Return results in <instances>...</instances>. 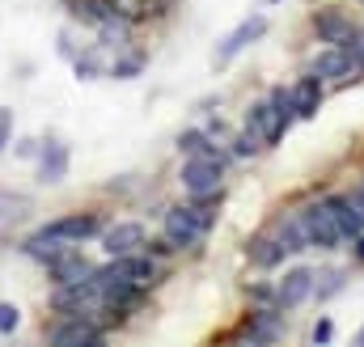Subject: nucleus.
<instances>
[{
  "label": "nucleus",
  "instance_id": "393cba45",
  "mask_svg": "<svg viewBox=\"0 0 364 347\" xmlns=\"http://www.w3.org/2000/svg\"><path fill=\"white\" fill-rule=\"evenodd\" d=\"M331 339H335V322H331V318H318V322H314V331H309V343L326 347Z\"/></svg>",
  "mask_w": 364,
  "mask_h": 347
},
{
  "label": "nucleus",
  "instance_id": "f8f14e48",
  "mask_svg": "<svg viewBox=\"0 0 364 347\" xmlns=\"http://www.w3.org/2000/svg\"><path fill=\"white\" fill-rule=\"evenodd\" d=\"M144 242H149V233H144L140 220H119V225L102 229V250H106V259L136 255V250H144Z\"/></svg>",
  "mask_w": 364,
  "mask_h": 347
},
{
  "label": "nucleus",
  "instance_id": "f257e3e1",
  "mask_svg": "<svg viewBox=\"0 0 364 347\" xmlns=\"http://www.w3.org/2000/svg\"><path fill=\"white\" fill-rule=\"evenodd\" d=\"M161 225H166V237H170L178 250H191V246H199V242L216 229V208H212V199L174 203V208H166Z\"/></svg>",
  "mask_w": 364,
  "mask_h": 347
},
{
  "label": "nucleus",
  "instance_id": "cd10ccee",
  "mask_svg": "<svg viewBox=\"0 0 364 347\" xmlns=\"http://www.w3.org/2000/svg\"><path fill=\"white\" fill-rule=\"evenodd\" d=\"M178 246L170 242V237H157V242H144V255H153V259H166V255H174Z\"/></svg>",
  "mask_w": 364,
  "mask_h": 347
},
{
  "label": "nucleus",
  "instance_id": "a878e982",
  "mask_svg": "<svg viewBox=\"0 0 364 347\" xmlns=\"http://www.w3.org/2000/svg\"><path fill=\"white\" fill-rule=\"evenodd\" d=\"M38 149H43V140H34V136H21V140H13V157H21V161H38Z\"/></svg>",
  "mask_w": 364,
  "mask_h": 347
},
{
  "label": "nucleus",
  "instance_id": "f03ea898",
  "mask_svg": "<svg viewBox=\"0 0 364 347\" xmlns=\"http://www.w3.org/2000/svg\"><path fill=\"white\" fill-rule=\"evenodd\" d=\"M305 225H309V242L318 250H339L343 242H352L348 220H343V195H326L318 203L305 208Z\"/></svg>",
  "mask_w": 364,
  "mask_h": 347
},
{
  "label": "nucleus",
  "instance_id": "1a4fd4ad",
  "mask_svg": "<svg viewBox=\"0 0 364 347\" xmlns=\"http://www.w3.org/2000/svg\"><path fill=\"white\" fill-rule=\"evenodd\" d=\"M43 233H55V237H68V242H90V237H102V216L97 212H64L55 220L43 225Z\"/></svg>",
  "mask_w": 364,
  "mask_h": 347
},
{
  "label": "nucleus",
  "instance_id": "c85d7f7f",
  "mask_svg": "<svg viewBox=\"0 0 364 347\" xmlns=\"http://www.w3.org/2000/svg\"><path fill=\"white\" fill-rule=\"evenodd\" d=\"M352 55H356V68L364 73V30L356 34V43H352Z\"/></svg>",
  "mask_w": 364,
  "mask_h": 347
},
{
  "label": "nucleus",
  "instance_id": "4468645a",
  "mask_svg": "<svg viewBox=\"0 0 364 347\" xmlns=\"http://www.w3.org/2000/svg\"><path fill=\"white\" fill-rule=\"evenodd\" d=\"M275 237H279V246H284L288 255L314 250V242H309V225H305V208L284 212V216H279V225H275Z\"/></svg>",
  "mask_w": 364,
  "mask_h": 347
},
{
  "label": "nucleus",
  "instance_id": "aec40b11",
  "mask_svg": "<svg viewBox=\"0 0 364 347\" xmlns=\"http://www.w3.org/2000/svg\"><path fill=\"white\" fill-rule=\"evenodd\" d=\"M246 255H250V262L255 267H263V271H272V267H279L284 262V246H279V237H267V233H255L250 242H246Z\"/></svg>",
  "mask_w": 364,
  "mask_h": 347
},
{
  "label": "nucleus",
  "instance_id": "2eb2a0df",
  "mask_svg": "<svg viewBox=\"0 0 364 347\" xmlns=\"http://www.w3.org/2000/svg\"><path fill=\"white\" fill-rule=\"evenodd\" d=\"M90 275H93V262L81 255V246L47 262V279H51V288H60V284H81V279H90Z\"/></svg>",
  "mask_w": 364,
  "mask_h": 347
},
{
  "label": "nucleus",
  "instance_id": "b1692460",
  "mask_svg": "<svg viewBox=\"0 0 364 347\" xmlns=\"http://www.w3.org/2000/svg\"><path fill=\"white\" fill-rule=\"evenodd\" d=\"M21 326V309L13 301H0V335H17Z\"/></svg>",
  "mask_w": 364,
  "mask_h": 347
},
{
  "label": "nucleus",
  "instance_id": "0eeeda50",
  "mask_svg": "<svg viewBox=\"0 0 364 347\" xmlns=\"http://www.w3.org/2000/svg\"><path fill=\"white\" fill-rule=\"evenodd\" d=\"M47 339L60 347H81V343H102L106 339V326H97L93 318L85 314H64V322L60 326H51L47 331Z\"/></svg>",
  "mask_w": 364,
  "mask_h": 347
},
{
  "label": "nucleus",
  "instance_id": "ddd939ff",
  "mask_svg": "<svg viewBox=\"0 0 364 347\" xmlns=\"http://www.w3.org/2000/svg\"><path fill=\"white\" fill-rule=\"evenodd\" d=\"M237 339H246V343H279L284 339V322H279V309H250L246 318H242V331H237Z\"/></svg>",
  "mask_w": 364,
  "mask_h": 347
},
{
  "label": "nucleus",
  "instance_id": "423d86ee",
  "mask_svg": "<svg viewBox=\"0 0 364 347\" xmlns=\"http://www.w3.org/2000/svg\"><path fill=\"white\" fill-rule=\"evenodd\" d=\"M288 127H292V119L279 114V106H275L272 97H263V102H255V106L246 110V132H255V136L263 140V149H275V144L288 136Z\"/></svg>",
  "mask_w": 364,
  "mask_h": 347
},
{
  "label": "nucleus",
  "instance_id": "bb28decb",
  "mask_svg": "<svg viewBox=\"0 0 364 347\" xmlns=\"http://www.w3.org/2000/svg\"><path fill=\"white\" fill-rule=\"evenodd\" d=\"M13 144V110L9 106H0V153Z\"/></svg>",
  "mask_w": 364,
  "mask_h": 347
},
{
  "label": "nucleus",
  "instance_id": "9b49d317",
  "mask_svg": "<svg viewBox=\"0 0 364 347\" xmlns=\"http://www.w3.org/2000/svg\"><path fill=\"white\" fill-rule=\"evenodd\" d=\"M309 73H314L318 81H348V77H356L360 68H356L352 47H326V51H318V55L309 60Z\"/></svg>",
  "mask_w": 364,
  "mask_h": 347
},
{
  "label": "nucleus",
  "instance_id": "39448f33",
  "mask_svg": "<svg viewBox=\"0 0 364 347\" xmlns=\"http://www.w3.org/2000/svg\"><path fill=\"white\" fill-rule=\"evenodd\" d=\"M309 26H314L318 43H326V47H352L356 34H360V26H356L352 13H343V9H314Z\"/></svg>",
  "mask_w": 364,
  "mask_h": 347
},
{
  "label": "nucleus",
  "instance_id": "7ed1b4c3",
  "mask_svg": "<svg viewBox=\"0 0 364 347\" xmlns=\"http://www.w3.org/2000/svg\"><path fill=\"white\" fill-rule=\"evenodd\" d=\"M178 186L191 199H220L225 161H220V157H186L182 170H178Z\"/></svg>",
  "mask_w": 364,
  "mask_h": 347
},
{
  "label": "nucleus",
  "instance_id": "7c9ffc66",
  "mask_svg": "<svg viewBox=\"0 0 364 347\" xmlns=\"http://www.w3.org/2000/svg\"><path fill=\"white\" fill-rule=\"evenodd\" d=\"M352 347H364V326L356 331V335H352Z\"/></svg>",
  "mask_w": 364,
  "mask_h": 347
},
{
  "label": "nucleus",
  "instance_id": "9d476101",
  "mask_svg": "<svg viewBox=\"0 0 364 347\" xmlns=\"http://www.w3.org/2000/svg\"><path fill=\"white\" fill-rule=\"evenodd\" d=\"M68 166H73V149L60 136H47L43 149H38V182L43 186H60L68 178Z\"/></svg>",
  "mask_w": 364,
  "mask_h": 347
},
{
  "label": "nucleus",
  "instance_id": "dca6fc26",
  "mask_svg": "<svg viewBox=\"0 0 364 347\" xmlns=\"http://www.w3.org/2000/svg\"><path fill=\"white\" fill-rule=\"evenodd\" d=\"M322 102H326V81H318L314 73H305L292 85V110H296V119H318Z\"/></svg>",
  "mask_w": 364,
  "mask_h": 347
},
{
  "label": "nucleus",
  "instance_id": "c756f323",
  "mask_svg": "<svg viewBox=\"0 0 364 347\" xmlns=\"http://www.w3.org/2000/svg\"><path fill=\"white\" fill-rule=\"evenodd\" d=\"M352 246H356V250H352V262H360L364 267V233L360 237H352Z\"/></svg>",
  "mask_w": 364,
  "mask_h": 347
},
{
  "label": "nucleus",
  "instance_id": "6ab92c4d",
  "mask_svg": "<svg viewBox=\"0 0 364 347\" xmlns=\"http://www.w3.org/2000/svg\"><path fill=\"white\" fill-rule=\"evenodd\" d=\"M144 68H149V55H144V51H136V47H127V51L110 55V64H106V77H110V81H136Z\"/></svg>",
  "mask_w": 364,
  "mask_h": 347
},
{
  "label": "nucleus",
  "instance_id": "6e6552de",
  "mask_svg": "<svg viewBox=\"0 0 364 347\" xmlns=\"http://www.w3.org/2000/svg\"><path fill=\"white\" fill-rule=\"evenodd\" d=\"M309 297H314V267H292V271H284V279L275 284V309H279V314L305 305Z\"/></svg>",
  "mask_w": 364,
  "mask_h": 347
},
{
  "label": "nucleus",
  "instance_id": "20e7f679",
  "mask_svg": "<svg viewBox=\"0 0 364 347\" xmlns=\"http://www.w3.org/2000/svg\"><path fill=\"white\" fill-rule=\"evenodd\" d=\"M267 30H272L267 13H250V17H242V21H237L220 43H216V51H212V68H229V64H233L246 47H255Z\"/></svg>",
  "mask_w": 364,
  "mask_h": 347
},
{
  "label": "nucleus",
  "instance_id": "4be33fe9",
  "mask_svg": "<svg viewBox=\"0 0 364 347\" xmlns=\"http://www.w3.org/2000/svg\"><path fill=\"white\" fill-rule=\"evenodd\" d=\"M102 55H106L102 47H85V51L73 55V73H77V81H97V77H106V64H110V60H102Z\"/></svg>",
  "mask_w": 364,
  "mask_h": 347
},
{
  "label": "nucleus",
  "instance_id": "412c9836",
  "mask_svg": "<svg viewBox=\"0 0 364 347\" xmlns=\"http://www.w3.org/2000/svg\"><path fill=\"white\" fill-rule=\"evenodd\" d=\"M343 284H348V267H322V271H314V301L322 305V301L339 297Z\"/></svg>",
  "mask_w": 364,
  "mask_h": 347
},
{
  "label": "nucleus",
  "instance_id": "a211bd4d",
  "mask_svg": "<svg viewBox=\"0 0 364 347\" xmlns=\"http://www.w3.org/2000/svg\"><path fill=\"white\" fill-rule=\"evenodd\" d=\"M178 153L182 157H220V161H229V153H225L203 127H186V132H178Z\"/></svg>",
  "mask_w": 364,
  "mask_h": 347
},
{
  "label": "nucleus",
  "instance_id": "f3484780",
  "mask_svg": "<svg viewBox=\"0 0 364 347\" xmlns=\"http://www.w3.org/2000/svg\"><path fill=\"white\" fill-rule=\"evenodd\" d=\"M97 47L106 51V55H119V51H127L132 47V21L127 17H106L102 26H97Z\"/></svg>",
  "mask_w": 364,
  "mask_h": 347
},
{
  "label": "nucleus",
  "instance_id": "5701e85b",
  "mask_svg": "<svg viewBox=\"0 0 364 347\" xmlns=\"http://www.w3.org/2000/svg\"><path fill=\"white\" fill-rule=\"evenodd\" d=\"M229 144H233V157H255V153H263V140H259L255 132H242V136H233Z\"/></svg>",
  "mask_w": 364,
  "mask_h": 347
}]
</instances>
